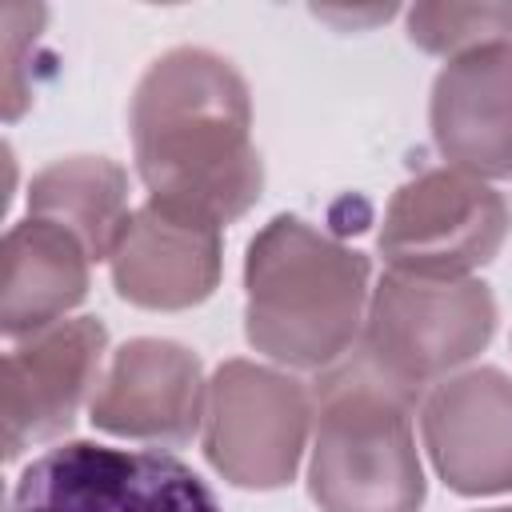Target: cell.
<instances>
[{"label": "cell", "instance_id": "obj_9", "mask_svg": "<svg viewBox=\"0 0 512 512\" xmlns=\"http://www.w3.org/2000/svg\"><path fill=\"white\" fill-rule=\"evenodd\" d=\"M420 428L452 492L488 496L512 488V380L500 368L440 380L420 404Z\"/></svg>", "mask_w": 512, "mask_h": 512}, {"label": "cell", "instance_id": "obj_1", "mask_svg": "<svg viewBox=\"0 0 512 512\" xmlns=\"http://www.w3.org/2000/svg\"><path fill=\"white\" fill-rule=\"evenodd\" d=\"M128 128L152 204L220 228L260 200L264 168L252 148L248 84L224 56L164 52L136 84Z\"/></svg>", "mask_w": 512, "mask_h": 512}, {"label": "cell", "instance_id": "obj_15", "mask_svg": "<svg viewBox=\"0 0 512 512\" xmlns=\"http://www.w3.org/2000/svg\"><path fill=\"white\" fill-rule=\"evenodd\" d=\"M408 36L436 56H468L476 48L512 40V4H416L408 8Z\"/></svg>", "mask_w": 512, "mask_h": 512}, {"label": "cell", "instance_id": "obj_6", "mask_svg": "<svg viewBox=\"0 0 512 512\" xmlns=\"http://www.w3.org/2000/svg\"><path fill=\"white\" fill-rule=\"evenodd\" d=\"M508 232V204L480 176L460 168H428L396 188L380 252L392 272L460 280L488 264Z\"/></svg>", "mask_w": 512, "mask_h": 512}, {"label": "cell", "instance_id": "obj_7", "mask_svg": "<svg viewBox=\"0 0 512 512\" xmlns=\"http://www.w3.org/2000/svg\"><path fill=\"white\" fill-rule=\"evenodd\" d=\"M312 416V392L272 368L228 360L204 400V456L240 488L292 480Z\"/></svg>", "mask_w": 512, "mask_h": 512}, {"label": "cell", "instance_id": "obj_2", "mask_svg": "<svg viewBox=\"0 0 512 512\" xmlns=\"http://www.w3.org/2000/svg\"><path fill=\"white\" fill-rule=\"evenodd\" d=\"M248 344L288 368H332L356 344L368 304V256L296 216L248 244Z\"/></svg>", "mask_w": 512, "mask_h": 512}, {"label": "cell", "instance_id": "obj_14", "mask_svg": "<svg viewBox=\"0 0 512 512\" xmlns=\"http://www.w3.org/2000/svg\"><path fill=\"white\" fill-rule=\"evenodd\" d=\"M28 216L68 228L88 256L108 260L128 228V176L104 156H68L48 164L28 184Z\"/></svg>", "mask_w": 512, "mask_h": 512}, {"label": "cell", "instance_id": "obj_16", "mask_svg": "<svg viewBox=\"0 0 512 512\" xmlns=\"http://www.w3.org/2000/svg\"><path fill=\"white\" fill-rule=\"evenodd\" d=\"M484 512H512V508H484Z\"/></svg>", "mask_w": 512, "mask_h": 512}, {"label": "cell", "instance_id": "obj_3", "mask_svg": "<svg viewBox=\"0 0 512 512\" xmlns=\"http://www.w3.org/2000/svg\"><path fill=\"white\" fill-rule=\"evenodd\" d=\"M308 488L320 512H420L424 472L412 440L416 396L360 352L320 372Z\"/></svg>", "mask_w": 512, "mask_h": 512}, {"label": "cell", "instance_id": "obj_4", "mask_svg": "<svg viewBox=\"0 0 512 512\" xmlns=\"http://www.w3.org/2000/svg\"><path fill=\"white\" fill-rule=\"evenodd\" d=\"M496 332V300L480 280H432L388 272L364 316L360 356L396 388L420 400L428 384L448 380Z\"/></svg>", "mask_w": 512, "mask_h": 512}, {"label": "cell", "instance_id": "obj_13", "mask_svg": "<svg viewBox=\"0 0 512 512\" xmlns=\"http://www.w3.org/2000/svg\"><path fill=\"white\" fill-rule=\"evenodd\" d=\"M88 292V248L60 224L28 216L8 228L0 252V328L36 336Z\"/></svg>", "mask_w": 512, "mask_h": 512}, {"label": "cell", "instance_id": "obj_5", "mask_svg": "<svg viewBox=\"0 0 512 512\" xmlns=\"http://www.w3.org/2000/svg\"><path fill=\"white\" fill-rule=\"evenodd\" d=\"M8 512H220V504L168 452L68 440L20 472Z\"/></svg>", "mask_w": 512, "mask_h": 512}, {"label": "cell", "instance_id": "obj_10", "mask_svg": "<svg viewBox=\"0 0 512 512\" xmlns=\"http://www.w3.org/2000/svg\"><path fill=\"white\" fill-rule=\"evenodd\" d=\"M200 360L172 340H132L112 352L92 396V424L152 444H188L204 420Z\"/></svg>", "mask_w": 512, "mask_h": 512}, {"label": "cell", "instance_id": "obj_11", "mask_svg": "<svg viewBox=\"0 0 512 512\" xmlns=\"http://www.w3.org/2000/svg\"><path fill=\"white\" fill-rule=\"evenodd\" d=\"M108 260L124 300L160 312L188 308L208 300L220 280V228L148 200Z\"/></svg>", "mask_w": 512, "mask_h": 512}, {"label": "cell", "instance_id": "obj_8", "mask_svg": "<svg viewBox=\"0 0 512 512\" xmlns=\"http://www.w3.org/2000/svg\"><path fill=\"white\" fill-rule=\"evenodd\" d=\"M104 344V324L96 316H76L28 336V344L4 356V460H16L24 448L72 428L80 400L104 376Z\"/></svg>", "mask_w": 512, "mask_h": 512}, {"label": "cell", "instance_id": "obj_12", "mask_svg": "<svg viewBox=\"0 0 512 512\" xmlns=\"http://www.w3.org/2000/svg\"><path fill=\"white\" fill-rule=\"evenodd\" d=\"M432 136L468 176H512V44L448 60L432 88Z\"/></svg>", "mask_w": 512, "mask_h": 512}]
</instances>
